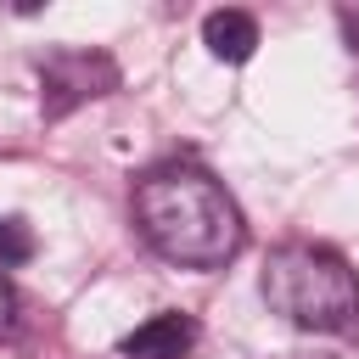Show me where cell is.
Returning <instances> with one entry per match:
<instances>
[{"mask_svg":"<svg viewBox=\"0 0 359 359\" xmlns=\"http://www.w3.org/2000/svg\"><path fill=\"white\" fill-rule=\"evenodd\" d=\"M135 224L151 241V252H163L180 269H219L247 241V224H241V208L230 202V191L191 163L140 174Z\"/></svg>","mask_w":359,"mask_h":359,"instance_id":"cell-1","label":"cell"},{"mask_svg":"<svg viewBox=\"0 0 359 359\" xmlns=\"http://www.w3.org/2000/svg\"><path fill=\"white\" fill-rule=\"evenodd\" d=\"M258 292L280 320H292L303 331H353L359 325V280H353L348 258L331 247H309V241L275 247Z\"/></svg>","mask_w":359,"mask_h":359,"instance_id":"cell-2","label":"cell"},{"mask_svg":"<svg viewBox=\"0 0 359 359\" xmlns=\"http://www.w3.org/2000/svg\"><path fill=\"white\" fill-rule=\"evenodd\" d=\"M39 84H45V112L62 118L73 112L79 101H95L118 84V67L101 56V50H62L39 67Z\"/></svg>","mask_w":359,"mask_h":359,"instance_id":"cell-3","label":"cell"},{"mask_svg":"<svg viewBox=\"0 0 359 359\" xmlns=\"http://www.w3.org/2000/svg\"><path fill=\"white\" fill-rule=\"evenodd\" d=\"M196 348V320L191 314H151L146 325H135L118 353L123 359H185Z\"/></svg>","mask_w":359,"mask_h":359,"instance_id":"cell-4","label":"cell"},{"mask_svg":"<svg viewBox=\"0 0 359 359\" xmlns=\"http://www.w3.org/2000/svg\"><path fill=\"white\" fill-rule=\"evenodd\" d=\"M202 45L219 56V62H247L252 50H258V22L247 17V11H236V6H224V11H208L202 17Z\"/></svg>","mask_w":359,"mask_h":359,"instance_id":"cell-5","label":"cell"},{"mask_svg":"<svg viewBox=\"0 0 359 359\" xmlns=\"http://www.w3.org/2000/svg\"><path fill=\"white\" fill-rule=\"evenodd\" d=\"M34 258V230L22 219H0V269H17Z\"/></svg>","mask_w":359,"mask_h":359,"instance_id":"cell-6","label":"cell"},{"mask_svg":"<svg viewBox=\"0 0 359 359\" xmlns=\"http://www.w3.org/2000/svg\"><path fill=\"white\" fill-rule=\"evenodd\" d=\"M11 320H17V297H11V286H6V275H0V337L11 331Z\"/></svg>","mask_w":359,"mask_h":359,"instance_id":"cell-7","label":"cell"},{"mask_svg":"<svg viewBox=\"0 0 359 359\" xmlns=\"http://www.w3.org/2000/svg\"><path fill=\"white\" fill-rule=\"evenodd\" d=\"M342 22H348V28H353V39H359V11H348V17H342Z\"/></svg>","mask_w":359,"mask_h":359,"instance_id":"cell-8","label":"cell"}]
</instances>
